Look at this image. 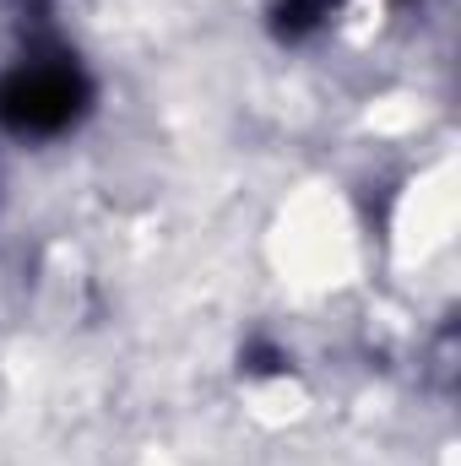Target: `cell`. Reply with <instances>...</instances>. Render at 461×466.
Listing matches in <instances>:
<instances>
[{
	"mask_svg": "<svg viewBox=\"0 0 461 466\" xmlns=\"http://www.w3.org/2000/svg\"><path fill=\"white\" fill-rule=\"evenodd\" d=\"M82 82L66 71V66H38V71H16L5 87H0V119L11 130H27V136H49V130H66L71 119L82 115Z\"/></svg>",
	"mask_w": 461,
	"mask_h": 466,
	"instance_id": "cell-1",
	"label": "cell"
},
{
	"mask_svg": "<svg viewBox=\"0 0 461 466\" xmlns=\"http://www.w3.org/2000/svg\"><path fill=\"white\" fill-rule=\"evenodd\" d=\"M326 11H332V0H282V5H277V33L299 38V33H310Z\"/></svg>",
	"mask_w": 461,
	"mask_h": 466,
	"instance_id": "cell-2",
	"label": "cell"
}]
</instances>
